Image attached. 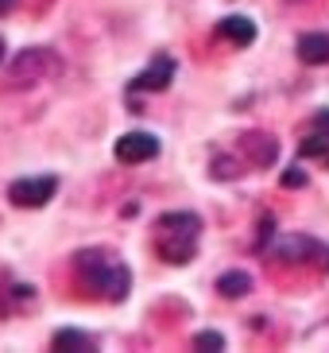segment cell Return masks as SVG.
Here are the masks:
<instances>
[{"instance_id":"obj_17","label":"cell","mask_w":329,"mask_h":353,"mask_svg":"<svg viewBox=\"0 0 329 353\" xmlns=\"http://www.w3.org/2000/svg\"><path fill=\"white\" fill-rule=\"evenodd\" d=\"M0 63H4V39H0Z\"/></svg>"},{"instance_id":"obj_10","label":"cell","mask_w":329,"mask_h":353,"mask_svg":"<svg viewBox=\"0 0 329 353\" xmlns=\"http://www.w3.org/2000/svg\"><path fill=\"white\" fill-rule=\"evenodd\" d=\"M217 35L237 43V47H248V43L256 39V23L248 20V16H225V20L217 23Z\"/></svg>"},{"instance_id":"obj_12","label":"cell","mask_w":329,"mask_h":353,"mask_svg":"<svg viewBox=\"0 0 329 353\" xmlns=\"http://www.w3.org/2000/svg\"><path fill=\"white\" fill-rule=\"evenodd\" d=\"M248 152H252V163H271L275 159V140L264 132H252L248 136Z\"/></svg>"},{"instance_id":"obj_6","label":"cell","mask_w":329,"mask_h":353,"mask_svg":"<svg viewBox=\"0 0 329 353\" xmlns=\"http://www.w3.org/2000/svg\"><path fill=\"white\" fill-rule=\"evenodd\" d=\"M299 156L329 167V109L314 113V121L306 125V132H302V140H299Z\"/></svg>"},{"instance_id":"obj_13","label":"cell","mask_w":329,"mask_h":353,"mask_svg":"<svg viewBox=\"0 0 329 353\" xmlns=\"http://www.w3.org/2000/svg\"><path fill=\"white\" fill-rule=\"evenodd\" d=\"M51 345H54V350H70V345H74V350H93V338H89V334H82V330H59L51 338Z\"/></svg>"},{"instance_id":"obj_7","label":"cell","mask_w":329,"mask_h":353,"mask_svg":"<svg viewBox=\"0 0 329 353\" xmlns=\"http://www.w3.org/2000/svg\"><path fill=\"white\" fill-rule=\"evenodd\" d=\"M175 70H178V66H175L171 54H155L151 63L132 78L128 90H132V94H159V90H167V85L175 82Z\"/></svg>"},{"instance_id":"obj_16","label":"cell","mask_w":329,"mask_h":353,"mask_svg":"<svg viewBox=\"0 0 329 353\" xmlns=\"http://www.w3.org/2000/svg\"><path fill=\"white\" fill-rule=\"evenodd\" d=\"M12 8H16V0H0V16H8Z\"/></svg>"},{"instance_id":"obj_3","label":"cell","mask_w":329,"mask_h":353,"mask_svg":"<svg viewBox=\"0 0 329 353\" xmlns=\"http://www.w3.org/2000/svg\"><path fill=\"white\" fill-rule=\"evenodd\" d=\"M62 66L66 63L54 47H23L4 70V90H35L43 82H54Z\"/></svg>"},{"instance_id":"obj_1","label":"cell","mask_w":329,"mask_h":353,"mask_svg":"<svg viewBox=\"0 0 329 353\" xmlns=\"http://www.w3.org/2000/svg\"><path fill=\"white\" fill-rule=\"evenodd\" d=\"M74 272L78 283L105 303H124L132 291V268L113 249H82L74 256Z\"/></svg>"},{"instance_id":"obj_2","label":"cell","mask_w":329,"mask_h":353,"mask_svg":"<svg viewBox=\"0 0 329 353\" xmlns=\"http://www.w3.org/2000/svg\"><path fill=\"white\" fill-rule=\"evenodd\" d=\"M202 241V218L190 210H171L155 221V252L167 264H190Z\"/></svg>"},{"instance_id":"obj_14","label":"cell","mask_w":329,"mask_h":353,"mask_svg":"<svg viewBox=\"0 0 329 353\" xmlns=\"http://www.w3.org/2000/svg\"><path fill=\"white\" fill-rule=\"evenodd\" d=\"M194 345L198 350H225V338H221V334H198Z\"/></svg>"},{"instance_id":"obj_8","label":"cell","mask_w":329,"mask_h":353,"mask_svg":"<svg viewBox=\"0 0 329 353\" xmlns=\"http://www.w3.org/2000/svg\"><path fill=\"white\" fill-rule=\"evenodd\" d=\"M113 156H116V163H128V167L147 163V159L159 156V136H151V132H124L120 140H116Z\"/></svg>"},{"instance_id":"obj_11","label":"cell","mask_w":329,"mask_h":353,"mask_svg":"<svg viewBox=\"0 0 329 353\" xmlns=\"http://www.w3.org/2000/svg\"><path fill=\"white\" fill-rule=\"evenodd\" d=\"M217 291H221L225 299H244L248 291H252V276H248V272H225V276L217 280Z\"/></svg>"},{"instance_id":"obj_15","label":"cell","mask_w":329,"mask_h":353,"mask_svg":"<svg viewBox=\"0 0 329 353\" xmlns=\"http://www.w3.org/2000/svg\"><path fill=\"white\" fill-rule=\"evenodd\" d=\"M283 183H287V187H302V183H306V175H302L299 167H290L287 175H283Z\"/></svg>"},{"instance_id":"obj_5","label":"cell","mask_w":329,"mask_h":353,"mask_svg":"<svg viewBox=\"0 0 329 353\" xmlns=\"http://www.w3.org/2000/svg\"><path fill=\"white\" fill-rule=\"evenodd\" d=\"M275 260H290V264H299V260H310V264H318L321 272H329V249L321 241L314 237H302V233H290V237H279L275 249H271Z\"/></svg>"},{"instance_id":"obj_9","label":"cell","mask_w":329,"mask_h":353,"mask_svg":"<svg viewBox=\"0 0 329 353\" xmlns=\"http://www.w3.org/2000/svg\"><path fill=\"white\" fill-rule=\"evenodd\" d=\"M299 59L306 66H321L329 63V32H306L299 39Z\"/></svg>"},{"instance_id":"obj_4","label":"cell","mask_w":329,"mask_h":353,"mask_svg":"<svg viewBox=\"0 0 329 353\" xmlns=\"http://www.w3.org/2000/svg\"><path fill=\"white\" fill-rule=\"evenodd\" d=\"M54 194H59V175H28V179H16L8 187L12 206H23V210L47 206Z\"/></svg>"}]
</instances>
